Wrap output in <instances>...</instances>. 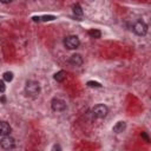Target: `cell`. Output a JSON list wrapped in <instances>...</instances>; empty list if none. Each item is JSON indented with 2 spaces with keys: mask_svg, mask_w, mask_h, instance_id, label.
<instances>
[{
  "mask_svg": "<svg viewBox=\"0 0 151 151\" xmlns=\"http://www.w3.org/2000/svg\"><path fill=\"white\" fill-rule=\"evenodd\" d=\"M25 92L31 98L38 97V94L40 92V85H39V83L35 81V80H28L26 83V85H25Z\"/></svg>",
  "mask_w": 151,
  "mask_h": 151,
  "instance_id": "6da1fadb",
  "label": "cell"
},
{
  "mask_svg": "<svg viewBox=\"0 0 151 151\" xmlns=\"http://www.w3.org/2000/svg\"><path fill=\"white\" fill-rule=\"evenodd\" d=\"M64 45L68 50H76V48L79 47L80 40H79V38L77 35H67L64 39Z\"/></svg>",
  "mask_w": 151,
  "mask_h": 151,
  "instance_id": "7a4b0ae2",
  "label": "cell"
},
{
  "mask_svg": "<svg viewBox=\"0 0 151 151\" xmlns=\"http://www.w3.org/2000/svg\"><path fill=\"white\" fill-rule=\"evenodd\" d=\"M107 112H109V109L104 104H98L92 109V114L94 118H104L106 117Z\"/></svg>",
  "mask_w": 151,
  "mask_h": 151,
  "instance_id": "3957f363",
  "label": "cell"
},
{
  "mask_svg": "<svg viewBox=\"0 0 151 151\" xmlns=\"http://www.w3.org/2000/svg\"><path fill=\"white\" fill-rule=\"evenodd\" d=\"M0 145H1V147L5 149V150H11V149H13V147L15 146V140H14V138H12L9 134L2 136V138L0 139Z\"/></svg>",
  "mask_w": 151,
  "mask_h": 151,
  "instance_id": "277c9868",
  "label": "cell"
},
{
  "mask_svg": "<svg viewBox=\"0 0 151 151\" xmlns=\"http://www.w3.org/2000/svg\"><path fill=\"white\" fill-rule=\"evenodd\" d=\"M132 29L137 35H142L143 37V35H145L147 33V25L144 21H137V22H134Z\"/></svg>",
  "mask_w": 151,
  "mask_h": 151,
  "instance_id": "5b68a950",
  "label": "cell"
},
{
  "mask_svg": "<svg viewBox=\"0 0 151 151\" xmlns=\"http://www.w3.org/2000/svg\"><path fill=\"white\" fill-rule=\"evenodd\" d=\"M51 107L55 112H61V111H64L66 109V103L60 98H54L51 101Z\"/></svg>",
  "mask_w": 151,
  "mask_h": 151,
  "instance_id": "8992f818",
  "label": "cell"
},
{
  "mask_svg": "<svg viewBox=\"0 0 151 151\" xmlns=\"http://www.w3.org/2000/svg\"><path fill=\"white\" fill-rule=\"evenodd\" d=\"M12 131L11 125L7 122H0V136H7Z\"/></svg>",
  "mask_w": 151,
  "mask_h": 151,
  "instance_id": "52a82bcc",
  "label": "cell"
},
{
  "mask_svg": "<svg viewBox=\"0 0 151 151\" xmlns=\"http://www.w3.org/2000/svg\"><path fill=\"white\" fill-rule=\"evenodd\" d=\"M70 64L73 65V66H81L83 65V57L78 53L72 54L71 58H70Z\"/></svg>",
  "mask_w": 151,
  "mask_h": 151,
  "instance_id": "ba28073f",
  "label": "cell"
},
{
  "mask_svg": "<svg viewBox=\"0 0 151 151\" xmlns=\"http://www.w3.org/2000/svg\"><path fill=\"white\" fill-rule=\"evenodd\" d=\"M125 126H126L125 122H118V123L113 126V132H116V133H120V132H123V131L125 130Z\"/></svg>",
  "mask_w": 151,
  "mask_h": 151,
  "instance_id": "9c48e42d",
  "label": "cell"
},
{
  "mask_svg": "<svg viewBox=\"0 0 151 151\" xmlns=\"http://www.w3.org/2000/svg\"><path fill=\"white\" fill-rule=\"evenodd\" d=\"M72 9H73V13H74L76 17H78V18H81L83 17V9H81V7H80L79 4H74L72 6Z\"/></svg>",
  "mask_w": 151,
  "mask_h": 151,
  "instance_id": "30bf717a",
  "label": "cell"
},
{
  "mask_svg": "<svg viewBox=\"0 0 151 151\" xmlns=\"http://www.w3.org/2000/svg\"><path fill=\"white\" fill-rule=\"evenodd\" d=\"M34 21H51L54 20V15H42V17H33Z\"/></svg>",
  "mask_w": 151,
  "mask_h": 151,
  "instance_id": "8fae6325",
  "label": "cell"
},
{
  "mask_svg": "<svg viewBox=\"0 0 151 151\" xmlns=\"http://www.w3.org/2000/svg\"><path fill=\"white\" fill-rule=\"evenodd\" d=\"M65 78H66V72H65V71H59V72H57V73L54 74V79H55L57 81H59V83L64 81Z\"/></svg>",
  "mask_w": 151,
  "mask_h": 151,
  "instance_id": "7c38bea8",
  "label": "cell"
},
{
  "mask_svg": "<svg viewBox=\"0 0 151 151\" xmlns=\"http://www.w3.org/2000/svg\"><path fill=\"white\" fill-rule=\"evenodd\" d=\"M88 35H90L91 38H96V39H98V38H100L101 32H100L99 29H94V28H92V29L88 31Z\"/></svg>",
  "mask_w": 151,
  "mask_h": 151,
  "instance_id": "4fadbf2b",
  "label": "cell"
},
{
  "mask_svg": "<svg viewBox=\"0 0 151 151\" xmlns=\"http://www.w3.org/2000/svg\"><path fill=\"white\" fill-rule=\"evenodd\" d=\"M4 80L5 81H12L13 80V73L12 72H5L4 73Z\"/></svg>",
  "mask_w": 151,
  "mask_h": 151,
  "instance_id": "5bb4252c",
  "label": "cell"
},
{
  "mask_svg": "<svg viewBox=\"0 0 151 151\" xmlns=\"http://www.w3.org/2000/svg\"><path fill=\"white\" fill-rule=\"evenodd\" d=\"M87 85H88L90 87H101L100 83H98V81H88Z\"/></svg>",
  "mask_w": 151,
  "mask_h": 151,
  "instance_id": "9a60e30c",
  "label": "cell"
},
{
  "mask_svg": "<svg viewBox=\"0 0 151 151\" xmlns=\"http://www.w3.org/2000/svg\"><path fill=\"white\" fill-rule=\"evenodd\" d=\"M6 90V85H5V81L4 80H0V92L4 93Z\"/></svg>",
  "mask_w": 151,
  "mask_h": 151,
  "instance_id": "2e32d148",
  "label": "cell"
},
{
  "mask_svg": "<svg viewBox=\"0 0 151 151\" xmlns=\"http://www.w3.org/2000/svg\"><path fill=\"white\" fill-rule=\"evenodd\" d=\"M142 137H143V138H144L146 142H149V137L146 136V133H145V132H142Z\"/></svg>",
  "mask_w": 151,
  "mask_h": 151,
  "instance_id": "e0dca14e",
  "label": "cell"
},
{
  "mask_svg": "<svg viewBox=\"0 0 151 151\" xmlns=\"http://www.w3.org/2000/svg\"><path fill=\"white\" fill-rule=\"evenodd\" d=\"M12 0H0V2H2V4H9Z\"/></svg>",
  "mask_w": 151,
  "mask_h": 151,
  "instance_id": "ac0fdd59",
  "label": "cell"
},
{
  "mask_svg": "<svg viewBox=\"0 0 151 151\" xmlns=\"http://www.w3.org/2000/svg\"><path fill=\"white\" fill-rule=\"evenodd\" d=\"M55 149H58V150H60L61 147H60L59 145H54V146H53V150H55Z\"/></svg>",
  "mask_w": 151,
  "mask_h": 151,
  "instance_id": "d6986e66",
  "label": "cell"
}]
</instances>
